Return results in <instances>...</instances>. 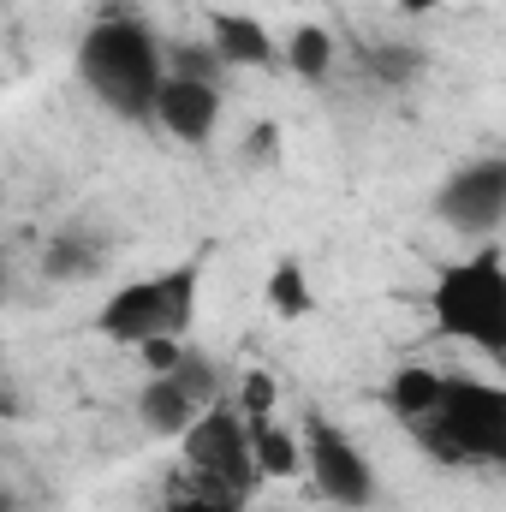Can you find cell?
I'll return each mask as SVG.
<instances>
[{
  "label": "cell",
  "instance_id": "4",
  "mask_svg": "<svg viewBox=\"0 0 506 512\" xmlns=\"http://www.w3.org/2000/svg\"><path fill=\"white\" fill-rule=\"evenodd\" d=\"M197 298H203V262H173L161 274H143L114 286L102 304H96V334L108 346H149V340H185L191 322H197Z\"/></svg>",
  "mask_w": 506,
  "mask_h": 512
},
{
  "label": "cell",
  "instance_id": "6",
  "mask_svg": "<svg viewBox=\"0 0 506 512\" xmlns=\"http://www.w3.org/2000/svg\"><path fill=\"white\" fill-rule=\"evenodd\" d=\"M298 429H304V453H310V489L328 507H346V512L376 507V471L358 453V441L334 417H322V411H304Z\"/></svg>",
  "mask_w": 506,
  "mask_h": 512
},
{
  "label": "cell",
  "instance_id": "2",
  "mask_svg": "<svg viewBox=\"0 0 506 512\" xmlns=\"http://www.w3.org/2000/svg\"><path fill=\"white\" fill-rule=\"evenodd\" d=\"M429 328L453 346L483 352L489 364L506 370V262L501 251L453 256L429 280Z\"/></svg>",
  "mask_w": 506,
  "mask_h": 512
},
{
  "label": "cell",
  "instance_id": "3",
  "mask_svg": "<svg viewBox=\"0 0 506 512\" xmlns=\"http://www.w3.org/2000/svg\"><path fill=\"white\" fill-rule=\"evenodd\" d=\"M411 441L459 471H506V387L477 382V376H447L441 405L411 429Z\"/></svg>",
  "mask_w": 506,
  "mask_h": 512
},
{
  "label": "cell",
  "instance_id": "16",
  "mask_svg": "<svg viewBox=\"0 0 506 512\" xmlns=\"http://www.w3.org/2000/svg\"><path fill=\"white\" fill-rule=\"evenodd\" d=\"M423 66H429V54H423V48H411V42H381V48H370V78L393 84V90L417 84V78H423Z\"/></svg>",
  "mask_w": 506,
  "mask_h": 512
},
{
  "label": "cell",
  "instance_id": "8",
  "mask_svg": "<svg viewBox=\"0 0 506 512\" xmlns=\"http://www.w3.org/2000/svg\"><path fill=\"white\" fill-rule=\"evenodd\" d=\"M435 221L465 233V239H489L506 227V155H477L459 161L441 185H435Z\"/></svg>",
  "mask_w": 506,
  "mask_h": 512
},
{
  "label": "cell",
  "instance_id": "18",
  "mask_svg": "<svg viewBox=\"0 0 506 512\" xmlns=\"http://www.w3.org/2000/svg\"><path fill=\"white\" fill-rule=\"evenodd\" d=\"M167 72H179V78H221V54H215V42H167Z\"/></svg>",
  "mask_w": 506,
  "mask_h": 512
},
{
  "label": "cell",
  "instance_id": "13",
  "mask_svg": "<svg viewBox=\"0 0 506 512\" xmlns=\"http://www.w3.org/2000/svg\"><path fill=\"white\" fill-rule=\"evenodd\" d=\"M280 66H286L298 84H322V78L334 72V30L316 24V18L292 24V36L280 42Z\"/></svg>",
  "mask_w": 506,
  "mask_h": 512
},
{
  "label": "cell",
  "instance_id": "15",
  "mask_svg": "<svg viewBox=\"0 0 506 512\" xmlns=\"http://www.w3.org/2000/svg\"><path fill=\"white\" fill-rule=\"evenodd\" d=\"M96 268H102V245L96 239H78V233H60L42 251V274L48 280H90Z\"/></svg>",
  "mask_w": 506,
  "mask_h": 512
},
{
  "label": "cell",
  "instance_id": "7",
  "mask_svg": "<svg viewBox=\"0 0 506 512\" xmlns=\"http://www.w3.org/2000/svg\"><path fill=\"white\" fill-rule=\"evenodd\" d=\"M221 399V370L215 358H203L197 346L167 370V376H149L137 387V423L161 441H185V429Z\"/></svg>",
  "mask_w": 506,
  "mask_h": 512
},
{
  "label": "cell",
  "instance_id": "9",
  "mask_svg": "<svg viewBox=\"0 0 506 512\" xmlns=\"http://www.w3.org/2000/svg\"><path fill=\"white\" fill-rule=\"evenodd\" d=\"M155 126L167 137H179V143H191V149H203L215 137V126H221V84L167 72V84L155 96Z\"/></svg>",
  "mask_w": 506,
  "mask_h": 512
},
{
  "label": "cell",
  "instance_id": "22",
  "mask_svg": "<svg viewBox=\"0 0 506 512\" xmlns=\"http://www.w3.org/2000/svg\"><path fill=\"white\" fill-rule=\"evenodd\" d=\"M441 0H399V12H411V18H423V12H435Z\"/></svg>",
  "mask_w": 506,
  "mask_h": 512
},
{
  "label": "cell",
  "instance_id": "20",
  "mask_svg": "<svg viewBox=\"0 0 506 512\" xmlns=\"http://www.w3.org/2000/svg\"><path fill=\"white\" fill-rule=\"evenodd\" d=\"M185 352H191L185 340H149V346H137V364H143L149 376H167V370H173Z\"/></svg>",
  "mask_w": 506,
  "mask_h": 512
},
{
  "label": "cell",
  "instance_id": "14",
  "mask_svg": "<svg viewBox=\"0 0 506 512\" xmlns=\"http://www.w3.org/2000/svg\"><path fill=\"white\" fill-rule=\"evenodd\" d=\"M262 298H268V310H274L280 322H304V316L316 310V286H310V268H304L298 256H280V262L268 268V286H262Z\"/></svg>",
  "mask_w": 506,
  "mask_h": 512
},
{
  "label": "cell",
  "instance_id": "19",
  "mask_svg": "<svg viewBox=\"0 0 506 512\" xmlns=\"http://www.w3.org/2000/svg\"><path fill=\"white\" fill-rule=\"evenodd\" d=\"M233 399H239V411H245L251 423H262V417H274L280 382H274L268 370H245V376H239V393H233Z\"/></svg>",
  "mask_w": 506,
  "mask_h": 512
},
{
  "label": "cell",
  "instance_id": "1",
  "mask_svg": "<svg viewBox=\"0 0 506 512\" xmlns=\"http://www.w3.org/2000/svg\"><path fill=\"white\" fill-rule=\"evenodd\" d=\"M78 84L131 126L155 120V96L167 84V42L137 12H102L78 42Z\"/></svg>",
  "mask_w": 506,
  "mask_h": 512
},
{
  "label": "cell",
  "instance_id": "5",
  "mask_svg": "<svg viewBox=\"0 0 506 512\" xmlns=\"http://www.w3.org/2000/svg\"><path fill=\"white\" fill-rule=\"evenodd\" d=\"M185 453V477L215 489V495H233V501H251L262 489V465H256V441H251V417L239 411V399H215L179 441Z\"/></svg>",
  "mask_w": 506,
  "mask_h": 512
},
{
  "label": "cell",
  "instance_id": "17",
  "mask_svg": "<svg viewBox=\"0 0 506 512\" xmlns=\"http://www.w3.org/2000/svg\"><path fill=\"white\" fill-rule=\"evenodd\" d=\"M161 512H245V501L215 495V489H203V483H191V477H173V483H167V501H161Z\"/></svg>",
  "mask_w": 506,
  "mask_h": 512
},
{
  "label": "cell",
  "instance_id": "12",
  "mask_svg": "<svg viewBox=\"0 0 506 512\" xmlns=\"http://www.w3.org/2000/svg\"><path fill=\"white\" fill-rule=\"evenodd\" d=\"M441 393H447V376H441V370H429V364H399L393 382H387V411H393L405 429H417V423L441 405Z\"/></svg>",
  "mask_w": 506,
  "mask_h": 512
},
{
  "label": "cell",
  "instance_id": "21",
  "mask_svg": "<svg viewBox=\"0 0 506 512\" xmlns=\"http://www.w3.org/2000/svg\"><path fill=\"white\" fill-rule=\"evenodd\" d=\"M245 161H251V167H274V161H280V131L256 126L251 137H245Z\"/></svg>",
  "mask_w": 506,
  "mask_h": 512
},
{
  "label": "cell",
  "instance_id": "10",
  "mask_svg": "<svg viewBox=\"0 0 506 512\" xmlns=\"http://www.w3.org/2000/svg\"><path fill=\"white\" fill-rule=\"evenodd\" d=\"M209 42L221 54V66H274L280 42L268 36V24L256 12H209Z\"/></svg>",
  "mask_w": 506,
  "mask_h": 512
},
{
  "label": "cell",
  "instance_id": "11",
  "mask_svg": "<svg viewBox=\"0 0 506 512\" xmlns=\"http://www.w3.org/2000/svg\"><path fill=\"white\" fill-rule=\"evenodd\" d=\"M251 441H256L262 483H292V477H310L304 429H292V423H280V417H262V423H251Z\"/></svg>",
  "mask_w": 506,
  "mask_h": 512
}]
</instances>
